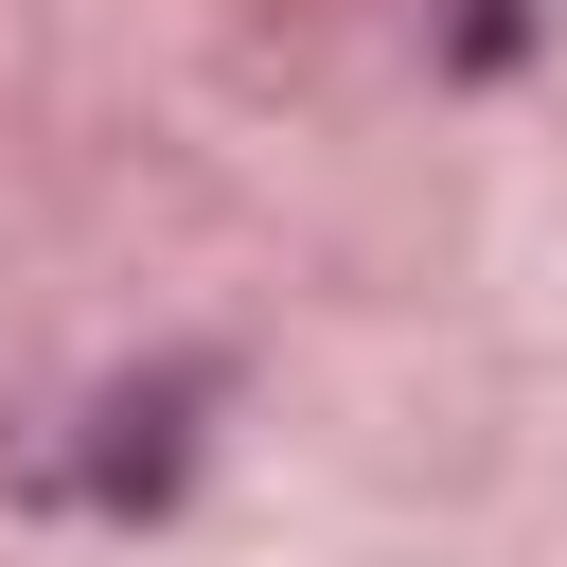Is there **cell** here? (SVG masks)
I'll list each match as a JSON object with an SVG mask.
<instances>
[{"label": "cell", "mask_w": 567, "mask_h": 567, "mask_svg": "<svg viewBox=\"0 0 567 567\" xmlns=\"http://www.w3.org/2000/svg\"><path fill=\"white\" fill-rule=\"evenodd\" d=\"M514 53H532V0H478L461 18V71H514Z\"/></svg>", "instance_id": "cell-1"}]
</instances>
